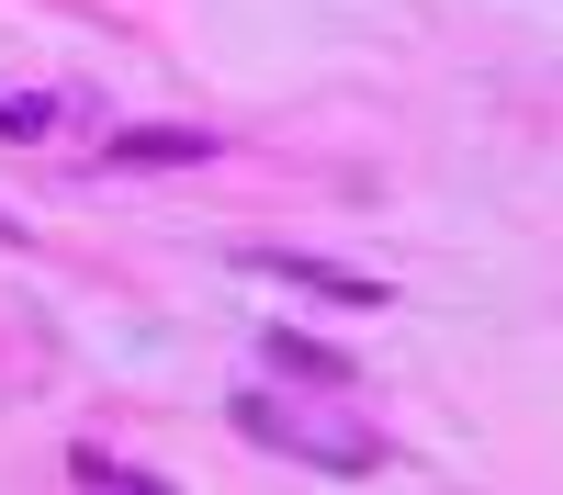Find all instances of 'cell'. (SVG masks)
<instances>
[{
	"label": "cell",
	"instance_id": "cell-1",
	"mask_svg": "<svg viewBox=\"0 0 563 495\" xmlns=\"http://www.w3.org/2000/svg\"><path fill=\"white\" fill-rule=\"evenodd\" d=\"M225 428H238V439H260V450H282V462H316V473H350V484L395 462V450L372 439L361 417H327V405H294V394H238V405H225Z\"/></svg>",
	"mask_w": 563,
	"mask_h": 495
},
{
	"label": "cell",
	"instance_id": "cell-2",
	"mask_svg": "<svg viewBox=\"0 0 563 495\" xmlns=\"http://www.w3.org/2000/svg\"><path fill=\"white\" fill-rule=\"evenodd\" d=\"M249 270H271V282H305L327 304H384V282L372 270H339V259H294V248H249Z\"/></svg>",
	"mask_w": 563,
	"mask_h": 495
},
{
	"label": "cell",
	"instance_id": "cell-3",
	"mask_svg": "<svg viewBox=\"0 0 563 495\" xmlns=\"http://www.w3.org/2000/svg\"><path fill=\"white\" fill-rule=\"evenodd\" d=\"M203 158H214L203 124H124L113 135V169H203Z\"/></svg>",
	"mask_w": 563,
	"mask_h": 495
},
{
	"label": "cell",
	"instance_id": "cell-4",
	"mask_svg": "<svg viewBox=\"0 0 563 495\" xmlns=\"http://www.w3.org/2000/svg\"><path fill=\"white\" fill-rule=\"evenodd\" d=\"M271 372H294V383H316V394H339V383H350V360H339V349H316V338H294V327H282V338H271Z\"/></svg>",
	"mask_w": 563,
	"mask_h": 495
},
{
	"label": "cell",
	"instance_id": "cell-5",
	"mask_svg": "<svg viewBox=\"0 0 563 495\" xmlns=\"http://www.w3.org/2000/svg\"><path fill=\"white\" fill-rule=\"evenodd\" d=\"M0 135H12V147H34V135H57V102H45V90H23V102H0Z\"/></svg>",
	"mask_w": 563,
	"mask_h": 495
},
{
	"label": "cell",
	"instance_id": "cell-6",
	"mask_svg": "<svg viewBox=\"0 0 563 495\" xmlns=\"http://www.w3.org/2000/svg\"><path fill=\"white\" fill-rule=\"evenodd\" d=\"M12 237H23V225H12V214H0V248H12Z\"/></svg>",
	"mask_w": 563,
	"mask_h": 495
}]
</instances>
